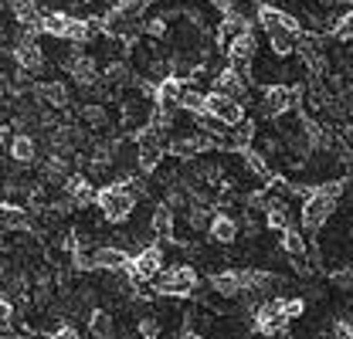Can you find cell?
<instances>
[{
    "instance_id": "obj_6",
    "label": "cell",
    "mask_w": 353,
    "mask_h": 339,
    "mask_svg": "<svg viewBox=\"0 0 353 339\" xmlns=\"http://www.w3.org/2000/svg\"><path fill=\"white\" fill-rule=\"evenodd\" d=\"M204 112L221 119V123H228L231 129L238 126V123H245V105H241V99H231V95H221V92H208Z\"/></svg>"
},
{
    "instance_id": "obj_29",
    "label": "cell",
    "mask_w": 353,
    "mask_h": 339,
    "mask_svg": "<svg viewBox=\"0 0 353 339\" xmlns=\"http://www.w3.org/2000/svg\"><path fill=\"white\" fill-rule=\"evenodd\" d=\"M143 31H146L150 38H163V34H167V17H146Z\"/></svg>"
},
{
    "instance_id": "obj_7",
    "label": "cell",
    "mask_w": 353,
    "mask_h": 339,
    "mask_svg": "<svg viewBox=\"0 0 353 339\" xmlns=\"http://www.w3.org/2000/svg\"><path fill=\"white\" fill-rule=\"evenodd\" d=\"M285 326H289V319L282 312V298H265L255 305V329L262 336H279V333H285Z\"/></svg>"
},
{
    "instance_id": "obj_28",
    "label": "cell",
    "mask_w": 353,
    "mask_h": 339,
    "mask_svg": "<svg viewBox=\"0 0 353 339\" xmlns=\"http://www.w3.org/2000/svg\"><path fill=\"white\" fill-rule=\"evenodd\" d=\"M333 34H336L340 41H353V10H347V14H343V17L336 21Z\"/></svg>"
},
{
    "instance_id": "obj_5",
    "label": "cell",
    "mask_w": 353,
    "mask_h": 339,
    "mask_svg": "<svg viewBox=\"0 0 353 339\" xmlns=\"http://www.w3.org/2000/svg\"><path fill=\"white\" fill-rule=\"evenodd\" d=\"M130 278L132 282H153L160 271H163V248L160 245H143L136 258L130 261Z\"/></svg>"
},
{
    "instance_id": "obj_24",
    "label": "cell",
    "mask_w": 353,
    "mask_h": 339,
    "mask_svg": "<svg viewBox=\"0 0 353 339\" xmlns=\"http://www.w3.org/2000/svg\"><path fill=\"white\" fill-rule=\"evenodd\" d=\"M204 92L197 88V85H183V95H180V109L183 112H194V116H201L204 112Z\"/></svg>"
},
{
    "instance_id": "obj_2",
    "label": "cell",
    "mask_w": 353,
    "mask_h": 339,
    "mask_svg": "<svg viewBox=\"0 0 353 339\" xmlns=\"http://www.w3.org/2000/svg\"><path fill=\"white\" fill-rule=\"evenodd\" d=\"M336 204H340V187H336V183H323V187H316L306 201H303V211H299L303 227H309V231L326 227V220L333 217Z\"/></svg>"
},
{
    "instance_id": "obj_1",
    "label": "cell",
    "mask_w": 353,
    "mask_h": 339,
    "mask_svg": "<svg viewBox=\"0 0 353 339\" xmlns=\"http://www.w3.org/2000/svg\"><path fill=\"white\" fill-rule=\"evenodd\" d=\"M136 201H139V180H116V183L99 187V194H95L99 214H102L109 224L130 220L132 211H136Z\"/></svg>"
},
{
    "instance_id": "obj_17",
    "label": "cell",
    "mask_w": 353,
    "mask_h": 339,
    "mask_svg": "<svg viewBox=\"0 0 353 339\" xmlns=\"http://www.w3.org/2000/svg\"><path fill=\"white\" fill-rule=\"evenodd\" d=\"M282 251L289 254L299 268H306L309 245H306V238H303V231H299V227H285V231H282Z\"/></svg>"
},
{
    "instance_id": "obj_21",
    "label": "cell",
    "mask_w": 353,
    "mask_h": 339,
    "mask_svg": "<svg viewBox=\"0 0 353 339\" xmlns=\"http://www.w3.org/2000/svg\"><path fill=\"white\" fill-rule=\"evenodd\" d=\"M68 14L65 10H51V14H41V21H38V31L41 34H51V38H61L65 41V31H68Z\"/></svg>"
},
{
    "instance_id": "obj_3",
    "label": "cell",
    "mask_w": 353,
    "mask_h": 339,
    "mask_svg": "<svg viewBox=\"0 0 353 339\" xmlns=\"http://www.w3.org/2000/svg\"><path fill=\"white\" fill-rule=\"evenodd\" d=\"M153 289L167 298H183L197 289V271L190 265H174V268H163L157 278H153Z\"/></svg>"
},
{
    "instance_id": "obj_4",
    "label": "cell",
    "mask_w": 353,
    "mask_h": 339,
    "mask_svg": "<svg viewBox=\"0 0 353 339\" xmlns=\"http://www.w3.org/2000/svg\"><path fill=\"white\" fill-rule=\"evenodd\" d=\"M299 99L303 95H299L296 85H268L262 92V99H259V112L265 119H282L299 105Z\"/></svg>"
},
{
    "instance_id": "obj_11",
    "label": "cell",
    "mask_w": 353,
    "mask_h": 339,
    "mask_svg": "<svg viewBox=\"0 0 353 339\" xmlns=\"http://www.w3.org/2000/svg\"><path fill=\"white\" fill-rule=\"evenodd\" d=\"M255 51H259V41H255V34L248 31V34H241L238 41L228 44V65H234V68H245V65H252L255 61Z\"/></svg>"
},
{
    "instance_id": "obj_8",
    "label": "cell",
    "mask_w": 353,
    "mask_h": 339,
    "mask_svg": "<svg viewBox=\"0 0 353 339\" xmlns=\"http://www.w3.org/2000/svg\"><path fill=\"white\" fill-rule=\"evenodd\" d=\"M14 61H17V68L21 72H28V75H38L44 68V51L41 44L34 41L31 34H21L17 44H14Z\"/></svg>"
},
{
    "instance_id": "obj_15",
    "label": "cell",
    "mask_w": 353,
    "mask_h": 339,
    "mask_svg": "<svg viewBox=\"0 0 353 339\" xmlns=\"http://www.w3.org/2000/svg\"><path fill=\"white\" fill-rule=\"evenodd\" d=\"M211 289L224 298H234L241 296L245 289H248V282H245V271H218L214 278H211Z\"/></svg>"
},
{
    "instance_id": "obj_10",
    "label": "cell",
    "mask_w": 353,
    "mask_h": 339,
    "mask_svg": "<svg viewBox=\"0 0 353 339\" xmlns=\"http://www.w3.org/2000/svg\"><path fill=\"white\" fill-rule=\"evenodd\" d=\"M130 251L126 248H116V245H105V248H92V268L99 271H126L130 268Z\"/></svg>"
},
{
    "instance_id": "obj_27",
    "label": "cell",
    "mask_w": 353,
    "mask_h": 339,
    "mask_svg": "<svg viewBox=\"0 0 353 339\" xmlns=\"http://www.w3.org/2000/svg\"><path fill=\"white\" fill-rule=\"evenodd\" d=\"M265 220H268L272 231H285V227H289V207H272V211H265Z\"/></svg>"
},
{
    "instance_id": "obj_12",
    "label": "cell",
    "mask_w": 353,
    "mask_h": 339,
    "mask_svg": "<svg viewBox=\"0 0 353 339\" xmlns=\"http://www.w3.org/2000/svg\"><path fill=\"white\" fill-rule=\"evenodd\" d=\"M208 234H211V241H218V245H234L238 241V220L231 217V214H214L211 220H208Z\"/></svg>"
},
{
    "instance_id": "obj_16",
    "label": "cell",
    "mask_w": 353,
    "mask_h": 339,
    "mask_svg": "<svg viewBox=\"0 0 353 339\" xmlns=\"http://www.w3.org/2000/svg\"><path fill=\"white\" fill-rule=\"evenodd\" d=\"M7 153L14 156V163H34L38 160V143L28 132H17L14 139H7Z\"/></svg>"
},
{
    "instance_id": "obj_19",
    "label": "cell",
    "mask_w": 353,
    "mask_h": 339,
    "mask_svg": "<svg viewBox=\"0 0 353 339\" xmlns=\"http://www.w3.org/2000/svg\"><path fill=\"white\" fill-rule=\"evenodd\" d=\"M88 333H92V339H112L116 319H112L105 309H92V312H88Z\"/></svg>"
},
{
    "instance_id": "obj_26",
    "label": "cell",
    "mask_w": 353,
    "mask_h": 339,
    "mask_svg": "<svg viewBox=\"0 0 353 339\" xmlns=\"http://www.w3.org/2000/svg\"><path fill=\"white\" fill-rule=\"evenodd\" d=\"M3 227L7 231H21V227H28V214L17 211V207H10V201L3 204Z\"/></svg>"
},
{
    "instance_id": "obj_23",
    "label": "cell",
    "mask_w": 353,
    "mask_h": 339,
    "mask_svg": "<svg viewBox=\"0 0 353 339\" xmlns=\"http://www.w3.org/2000/svg\"><path fill=\"white\" fill-rule=\"evenodd\" d=\"M38 99H44V102H51V105H68V99H72V92L65 88L61 82H44L38 85Z\"/></svg>"
},
{
    "instance_id": "obj_20",
    "label": "cell",
    "mask_w": 353,
    "mask_h": 339,
    "mask_svg": "<svg viewBox=\"0 0 353 339\" xmlns=\"http://www.w3.org/2000/svg\"><path fill=\"white\" fill-rule=\"evenodd\" d=\"M65 194L72 197V204H75V207H85V204L95 201V194H99V190H92L88 176H72V180L65 183Z\"/></svg>"
},
{
    "instance_id": "obj_18",
    "label": "cell",
    "mask_w": 353,
    "mask_h": 339,
    "mask_svg": "<svg viewBox=\"0 0 353 339\" xmlns=\"http://www.w3.org/2000/svg\"><path fill=\"white\" fill-rule=\"evenodd\" d=\"M241 34H248V24L238 17V14H231V17H221L218 21V44L228 51V44L238 41Z\"/></svg>"
},
{
    "instance_id": "obj_31",
    "label": "cell",
    "mask_w": 353,
    "mask_h": 339,
    "mask_svg": "<svg viewBox=\"0 0 353 339\" xmlns=\"http://www.w3.org/2000/svg\"><path fill=\"white\" fill-rule=\"evenodd\" d=\"M180 339H204V336H201V333H194V329H187V333H183Z\"/></svg>"
},
{
    "instance_id": "obj_22",
    "label": "cell",
    "mask_w": 353,
    "mask_h": 339,
    "mask_svg": "<svg viewBox=\"0 0 353 339\" xmlns=\"http://www.w3.org/2000/svg\"><path fill=\"white\" fill-rule=\"evenodd\" d=\"M174 204H157L153 211H150V227L157 231V234H170L174 231Z\"/></svg>"
},
{
    "instance_id": "obj_30",
    "label": "cell",
    "mask_w": 353,
    "mask_h": 339,
    "mask_svg": "<svg viewBox=\"0 0 353 339\" xmlns=\"http://www.w3.org/2000/svg\"><path fill=\"white\" fill-rule=\"evenodd\" d=\"M282 312H285V319H299L306 312V302L303 298H282Z\"/></svg>"
},
{
    "instance_id": "obj_14",
    "label": "cell",
    "mask_w": 353,
    "mask_h": 339,
    "mask_svg": "<svg viewBox=\"0 0 353 339\" xmlns=\"http://www.w3.org/2000/svg\"><path fill=\"white\" fill-rule=\"evenodd\" d=\"M65 68H68V75H72L79 85H95V82H99L95 58H88V54H72V58L65 61Z\"/></svg>"
},
{
    "instance_id": "obj_9",
    "label": "cell",
    "mask_w": 353,
    "mask_h": 339,
    "mask_svg": "<svg viewBox=\"0 0 353 339\" xmlns=\"http://www.w3.org/2000/svg\"><path fill=\"white\" fill-rule=\"evenodd\" d=\"M259 28H262L268 38L272 34H285V31H303L299 21L289 10H282V7H262V3H259Z\"/></svg>"
},
{
    "instance_id": "obj_25",
    "label": "cell",
    "mask_w": 353,
    "mask_h": 339,
    "mask_svg": "<svg viewBox=\"0 0 353 339\" xmlns=\"http://www.w3.org/2000/svg\"><path fill=\"white\" fill-rule=\"evenodd\" d=\"M252 136H255V126H252V123L245 119V123H238V126L231 129V136H228V139H231V146H238V150H245V146L252 143Z\"/></svg>"
},
{
    "instance_id": "obj_13",
    "label": "cell",
    "mask_w": 353,
    "mask_h": 339,
    "mask_svg": "<svg viewBox=\"0 0 353 339\" xmlns=\"http://www.w3.org/2000/svg\"><path fill=\"white\" fill-rule=\"evenodd\" d=\"M214 92L231 95V99H241L245 95V75H241V68H234V65L221 68L218 75H214Z\"/></svg>"
}]
</instances>
